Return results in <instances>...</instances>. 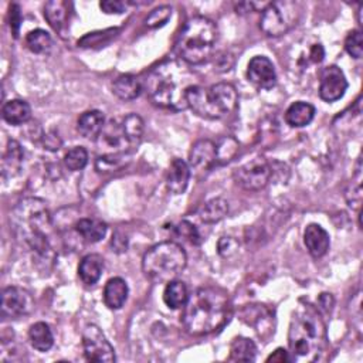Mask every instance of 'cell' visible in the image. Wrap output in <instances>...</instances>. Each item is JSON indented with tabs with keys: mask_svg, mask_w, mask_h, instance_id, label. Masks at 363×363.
<instances>
[{
	"mask_svg": "<svg viewBox=\"0 0 363 363\" xmlns=\"http://www.w3.org/2000/svg\"><path fill=\"white\" fill-rule=\"evenodd\" d=\"M190 175H192V171L185 161L173 159L166 176L168 190L172 192L173 195L185 193L190 180Z\"/></svg>",
	"mask_w": 363,
	"mask_h": 363,
	"instance_id": "obj_17",
	"label": "cell"
},
{
	"mask_svg": "<svg viewBox=\"0 0 363 363\" xmlns=\"http://www.w3.org/2000/svg\"><path fill=\"white\" fill-rule=\"evenodd\" d=\"M188 107L202 118L221 120L233 114L238 104V94L234 86L219 83L209 88L192 86L186 94Z\"/></svg>",
	"mask_w": 363,
	"mask_h": 363,
	"instance_id": "obj_6",
	"label": "cell"
},
{
	"mask_svg": "<svg viewBox=\"0 0 363 363\" xmlns=\"http://www.w3.org/2000/svg\"><path fill=\"white\" fill-rule=\"evenodd\" d=\"M285 360H289V355H288V350H285V349H282V347H278V349L267 359V362H280V363H282V362H285Z\"/></svg>",
	"mask_w": 363,
	"mask_h": 363,
	"instance_id": "obj_43",
	"label": "cell"
},
{
	"mask_svg": "<svg viewBox=\"0 0 363 363\" xmlns=\"http://www.w3.org/2000/svg\"><path fill=\"white\" fill-rule=\"evenodd\" d=\"M315 117V108L309 103L296 101L285 111V121L292 128H302L312 122Z\"/></svg>",
	"mask_w": 363,
	"mask_h": 363,
	"instance_id": "obj_22",
	"label": "cell"
},
{
	"mask_svg": "<svg viewBox=\"0 0 363 363\" xmlns=\"http://www.w3.org/2000/svg\"><path fill=\"white\" fill-rule=\"evenodd\" d=\"M45 146L50 151H59L60 146H62V142H60L59 137L49 134V135L45 137Z\"/></svg>",
	"mask_w": 363,
	"mask_h": 363,
	"instance_id": "obj_42",
	"label": "cell"
},
{
	"mask_svg": "<svg viewBox=\"0 0 363 363\" xmlns=\"http://www.w3.org/2000/svg\"><path fill=\"white\" fill-rule=\"evenodd\" d=\"M328 346L326 323L311 304H299L291 316L288 329L289 362L309 363L321 357Z\"/></svg>",
	"mask_w": 363,
	"mask_h": 363,
	"instance_id": "obj_2",
	"label": "cell"
},
{
	"mask_svg": "<svg viewBox=\"0 0 363 363\" xmlns=\"http://www.w3.org/2000/svg\"><path fill=\"white\" fill-rule=\"evenodd\" d=\"M26 46L35 54H47L52 50L53 39L46 30L36 29L26 36Z\"/></svg>",
	"mask_w": 363,
	"mask_h": 363,
	"instance_id": "obj_31",
	"label": "cell"
},
{
	"mask_svg": "<svg viewBox=\"0 0 363 363\" xmlns=\"http://www.w3.org/2000/svg\"><path fill=\"white\" fill-rule=\"evenodd\" d=\"M217 248L221 257L230 258L238 251V241L234 240L233 237H221L217 244Z\"/></svg>",
	"mask_w": 363,
	"mask_h": 363,
	"instance_id": "obj_37",
	"label": "cell"
},
{
	"mask_svg": "<svg viewBox=\"0 0 363 363\" xmlns=\"http://www.w3.org/2000/svg\"><path fill=\"white\" fill-rule=\"evenodd\" d=\"M144 84L138 77L131 74L120 76L113 84V93L122 101H132L141 96Z\"/></svg>",
	"mask_w": 363,
	"mask_h": 363,
	"instance_id": "obj_21",
	"label": "cell"
},
{
	"mask_svg": "<svg viewBox=\"0 0 363 363\" xmlns=\"http://www.w3.org/2000/svg\"><path fill=\"white\" fill-rule=\"evenodd\" d=\"M233 63H234L233 56L224 53V54H221V56L217 59V64H216V66H217V69H219L220 71H229V70L233 67Z\"/></svg>",
	"mask_w": 363,
	"mask_h": 363,
	"instance_id": "obj_41",
	"label": "cell"
},
{
	"mask_svg": "<svg viewBox=\"0 0 363 363\" xmlns=\"http://www.w3.org/2000/svg\"><path fill=\"white\" fill-rule=\"evenodd\" d=\"M248 80L263 90H271L277 84V73L272 62L264 56H255L247 67Z\"/></svg>",
	"mask_w": 363,
	"mask_h": 363,
	"instance_id": "obj_14",
	"label": "cell"
},
{
	"mask_svg": "<svg viewBox=\"0 0 363 363\" xmlns=\"http://www.w3.org/2000/svg\"><path fill=\"white\" fill-rule=\"evenodd\" d=\"M257 356V346L250 338H234L230 345V362H254Z\"/></svg>",
	"mask_w": 363,
	"mask_h": 363,
	"instance_id": "obj_26",
	"label": "cell"
},
{
	"mask_svg": "<svg viewBox=\"0 0 363 363\" xmlns=\"http://www.w3.org/2000/svg\"><path fill=\"white\" fill-rule=\"evenodd\" d=\"M345 50L353 59H360L363 54V39L359 30H352L345 40Z\"/></svg>",
	"mask_w": 363,
	"mask_h": 363,
	"instance_id": "obj_34",
	"label": "cell"
},
{
	"mask_svg": "<svg viewBox=\"0 0 363 363\" xmlns=\"http://www.w3.org/2000/svg\"><path fill=\"white\" fill-rule=\"evenodd\" d=\"M128 284L121 277L111 278L104 288V302L110 309H121L128 299Z\"/></svg>",
	"mask_w": 363,
	"mask_h": 363,
	"instance_id": "obj_19",
	"label": "cell"
},
{
	"mask_svg": "<svg viewBox=\"0 0 363 363\" xmlns=\"http://www.w3.org/2000/svg\"><path fill=\"white\" fill-rule=\"evenodd\" d=\"M272 176V169L264 158H254L253 161L241 165L233 173L238 186L246 190L257 192L264 189Z\"/></svg>",
	"mask_w": 363,
	"mask_h": 363,
	"instance_id": "obj_8",
	"label": "cell"
},
{
	"mask_svg": "<svg viewBox=\"0 0 363 363\" xmlns=\"http://www.w3.org/2000/svg\"><path fill=\"white\" fill-rule=\"evenodd\" d=\"M2 315L8 318H21L35 309V299L23 288L8 287L2 292Z\"/></svg>",
	"mask_w": 363,
	"mask_h": 363,
	"instance_id": "obj_11",
	"label": "cell"
},
{
	"mask_svg": "<svg viewBox=\"0 0 363 363\" xmlns=\"http://www.w3.org/2000/svg\"><path fill=\"white\" fill-rule=\"evenodd\" d=\"M29 340L32 346L39 352H47L54 345L53 332L46 322H38L32 325L29 330Z\"/></svg>",
	"mask_w": 363,
	"mask_h": 363,
	"instance_id": "obj_28",
	"label": "cell"
},
{
	"mask_svg": "<svg viewBox=\"0 0 363 363\" xmlns=\"http://www.w3.org/2000/svg\"><path fill=\"white\" fill-rule=\"evenodd\" d=\"M229 214V203L223 197H214L203 204L199 217L206 224L219 223Z\"/></svg>",
	"mask_w": 363,
	"mask_h": 363,
	"instance_id": "obj_27",
	"label": "cell"
},
{
	"mask_svg": "<svg viewBox=\"0 0 363 363\" xmlns=\"http://www.w3.org/2000/svg\"><path fill=\"white\" fill-rule=\"evenodd\" d=\"M83 347L88 362L113 363L115 362V350L104 332L97 325H87L83 330Z\"/></svg>",
	"mask_w": 363,
	"mask_h": 363,
	"instance_id": "obj_9",
	"label": "cell"
},
{
	"mask_svg": "<svg viewBox=\"0 0 363 363\" xmlns=\"http://www.w3.org/2000/svg\"><path fill=\"white\" fill-rule=\"evenodd\" d=\"M100 8L107 15H121L127 11V4L120 0H104L100 4Z\"/></svg>",
	"mask_w": 363,
	"mask_h": 363,
	"instance_id": "obj_38",
	"label": "cell"
},
{
	"mask_svg": "<svg viewBox=\"0 0 363 363\" xmlns=\"http://www.w3.org/2000/svg\"><path fill=\"white\" fill-rule=\"evenodd\" d=\"M254 8L253 4H238V6H236V11L237 13H247V12H251Z\"/></svg>",
	"mask_w": 363,
	"mask_h": 363,
	"instance_id": "obj_44",
	"label": "cell"
},
{
	"mask_svg": "<svg viewBox=\"0 0 363 363\" xmlns=\"http://www.w3.org/2000/svg\"><path fill=\"white\" fill-rule=\"evenodd\" d=\"M188 298H189V291L183 281L173 280L166 284L163 291V301L168 308L171 309L183 308L185 304L188 302Z\"/></svg>",
	"mask_w": 363,
	"mask_h": 363,
	"instance_id": "obj_25",
	"label": "cell"
},
{
	"mask_svg": "<svg viewBox=\"0 0 363 363\" xmlns=\"http://www.w3.org/2000/svg\"><path fill=\"white\" fill-rule=\"evenodd\" d=\"M186 264V251L175 241H163L151 247L142 258L144 274L155 284H168L176 280Z\"/></svg>",
	"mask_w": 363,
	"mask_h": 363,
	"instance_id": "obj_7",
	"label": "cell"
},
{
	"mask_svg": "<svg viewBox=\"0 0 363 363\" xmlns=\"http://www.w3.org/2000/svg\"><path fill=\"white\" fill-rule=\"evenodd\" d=\"M11 29H12V35L15 36V39L19 38V32H21V26H22V12H21V6L13 4L11 6Z\"/></svg>",
	"mask_w": 363,
	"mask_h": 363,
	"instance_id": "obj_39",
	"label": "cell"
},
{
	"mask_svg": "<svg viewBox=\"0 0 363 363\" xmlns=\"http://www.w3.org/2000/svg\"><path fill=\"white\" fill-rule=\"evenodd\" d=\"M11 224L16 237L33 251L38 261L43 264L54 261L56 253L50 241L53 224L43 200L29 197L19 202L11 214Z\"/></svg>",
	"mask_w": 363,
	"mask_h": 363,
	"instance_id": "obj_1",
	"label": "cell"
},
{
	"mask_svg": "<svg viewBox=\"0 0 363 363\" xmlns=\"http://www.w3.org/2000/svg\"><path fill=\"white\" fill-rule=\"evenodd\" d=\"M347 90V81L343 71L330 66L322 71L321 84H319V97L326 103H335L345 96Z\"/></svg>",
	"mask_w": 363,
	"mask_h": 363,
	"instance_id": "obj_13",
	"label": "cell"
},
{
	"mask_svg": "<svg viewBox=\"0 0 363 363\" xmlns=\"http://www.w3.org/2000/svg\"><path fill=\"white\" fill-rule=\"evenodd\" d=\"M23 162H25V151L22 145L15 139H9L4 159H2L4 179H12L18 176L22 171Z\"/></svg>",
	"mask_w": 363,
	"mask_h": 363,
	"instance_id": "obj_16",
	"label": "cell"
},
{
	"mask_svg": "<svg viewBox=\"0 0 363 363\" xmlns=\"http://www.w3.org/2000/svg\"><path fill=\"white\" fill-rule=\"evenodd\" d=\"M4 120L15 127L23 125L32 118V108L23 100H12L4 105Z\"/></svg>",
	"mask_w": 363,
	"mask_h": 363,
	"instance_id": "obj_23",
	"label": "cell"
},
{
	"mask_svg": "<svg viewBox=\"0 0 363 363\" xmlns=\"http://www.w3.org/2000/svg\"><path fill=\"white\" fill-rule=\"evenodd\" d=\"M175 231L179 237L185 238L186 241L192 243V244H199L200 243V234L196 229L195 224L183 220L182 223H179L176 227H175Z\"/></svg>",
	"mask_w": 363,
	"mask_h": 363,
	"instance_id": "obj_36",
	"label": "cell"
},
{
	"mask_svg": "<svg viewBox=\"0 0 363 363\" xmlns=\"http://www.w3.org/2000/svg\"><path fill=\"white\" fill-rule=\"evenodd\" d=\"M192 86L190 71L178 62H166L154 69L144 84L154 105L176 113L189 108L186 94Z\"/></svg>",
	"mask_w": 363,
	"mask_h": 363,
	"instance_id": "obj_4",
	"label": "cell"
},
{
	"mask_svg": "<svg viewBox=\"0 0 363 363\" xmlns=\"http://www.w3.org/2000/svg\"><path fill=\"white\" fill-rule=\"evenodd\" d=\"M88 163V152L83 146H76L70 149L64 156V165L69 171L79 172L83 171Z\"/></svg>",
	"mask_w": 363,
	"mask_h": 363,
	"instance_id": "obj_33",
	"label": "cell"
},
{
	"mask_svg": "<svg viewBox=\"0 0 363 363\" xmlns=\"http://www.w3.org/2000/svg\"><path fill=\"white\" fill-rule=\"evenodd\" d=\"M45 18L56 32H62L69 19L67 4L62 2V0H52V2H47L45 6Z\"/></svg>",
	"mask_w": 363,
	"mask_h": 363,
	"instance_id": "obj_29",
	"label": "cell"
},
{
	"mask_svg": "<svg viewBox=\"0 0 363 363\" xmlns=\"http://www.w3.org/2000/svg\"><path fill=\"white\" fill-rule=\"evenodd\" d=\"M219 29L214 22L207 18H192L182 29L178 42V56L190 66L206 63L216 47Z\"/></svg>",
	"mask_w": 363,
	"mask_h": 363,
	"instance_id": "obj_5",
	"label": "cell"
},
{
	"mask_svg": "<svg viewBox=\"0 0 363 363\" xmlns=\"http://www.w3.org/2000/svg\"><path fill=\"white\" fill-rule=\"evenodd\" d=\"M107 224L98 219H81L76 224L79 236L87 243H98L107 234Z\"/></svg>",
	"mask_w": 363,
	"mask_h": 363,
	"instance_id": "obj_24",
	"label": "cell"
},
{
	"mask_svg": "<svg viewBox=\"0 0 363 363\" xmlns=\"http://www.w3.org/2000/svg\"><path fill=\"white\" fill-rule=\"evenodd\" d=\"M121 124H122L124 132H125L131 146L132 148L138 146L139 142L142 141L144 131H145L144 120L139 115H137V114H129V115H127V117H124L121 120Z\"/></svg>",
	"mask_w": 363,
	"mask_h": 363,
	"instance_id": "obj_30",
	"label": "cell"
},
{
	"mask_svg": "<svg viewBox=\"0 0 363 363\" xmlns=\"http://www.w3.org/2000/svg\"><path fill=\"white\" fill-rule=\"evenodd\" d=\"M105 127V117L101 111L84 113L77 121V131L86 139H97Z\"/></svg>",
	"mask_w": 363,
	"mask_h": 363,
	"instance_id": "obj_18",
	"label": "cell"
},
{
	"mask_svg": "<svg viewBox=\"0 0 363 363\" xmlns=\"http://www.w3.org/2000/svg\"><path fill=\"white\" fill-rule=\"evenodd\" d=\"M104 271V258L100 254L86 255L79 265V275L86 285H94L100 281Z\"/></svg>",
	"mask_w": 363,
	"mask_h": 363,
	"instance_id": "obj_20",
	"label": "cell"
},
{
	"mask_svg": "<svg viewBox=\"0 0 363 363\" xmlns=\"http://www.w3.org/2000/svg\"><path fill=\"white\" fill-rule=\"evenodd\" d=\"M304 243L306 246V250L313 258L323 257L330 246V238L328 231L321 227L319 224L311 223L306 226L304 231Z\"/></svg>",
	"mask_w": 363,
	"mask_h": 363,
	"instance_id": "obj_15",
	"label": "cell"
},
{
	"mask_svg": "<svg viewBox=\"0 0 363 363\" xmlns=\"http://www.w3.org/2000/svg\"><path fill=\"white\" fill-rule=\"evenodd\" d=\"M323 57H325V50H323L322 45H313V46L309 49V57H308V59H309L312 63L319 64V63H322Z\"/></svg>",
	"mask_w": 363,
	"mask_h": 363,
	"instance_id": "obj_40",
	"label": "cell"
},
{
	"mask_svg": "<svg viewBox=\"0 0 363 363\" xmlns=\"http://www.w3.org/2000/svg\"><path fill=\"white\" fill-rule=\"evenodd\" d=\"M289 4H270L261 13L260 29L270 38L285 35L294 25V12H287Z\"/></svg>",
	"mask_w": 363,
	"mask_h": 363,
	"instance_id": "obj_10",
	"label": "cell"
},
{
	"mask_svg": "<svg viewBox=\"0 0 363 363\" xmlns=\"http://www.w3.org/2000/svg\"><path fill=\"white\" fill-rule=\"evenodd\" d=\"M171 16H172V9L169 6H161L151 12V15L146 18L145 23L148 28L156 29V28L166 25L168 21L171 19Z\"/></svg>",
	"mask_w": 363,
	"mask_h": 363,
	"instance_id": "obj_35",
	"label": "cell"
},
{
	"mask_svg": "<svg viewBox=\"0 0 363 363\" xmlns=\"http://www.w3.org/2000/svg\"><path fill=\"white\" fill-rule=\"evenodd\" d=\"M230 309V299L224 289L203 287L189 295L183 306L182 322L193 336L210 335L226 325Z\"/></svg>",
	"mask_w": 363,
	"mask_h": 363,
	"instance_id": "obj_3",
	"label": "cell"
},
{
	"mask_svg": "<svg viewBox=\"0 0 363 363\" xmlns=\"http://www.w3.org/2000/svg\"><path fill=\"white\" fill-rule=\"evenodd\" d=\"M189 168L196 175L202 176L210 172L217 165L216 144L210 139L197 141L189 154Z\"/></svg>",
	"mask_w": 363,
	"mask_h": 363,
	"instance_id": "obj_12",
	"label": "cell"
},
{
	"mask_svg": "<svg viewBox=\"0 0 363 363\" xmlns=\"http://www.w3.org/2000/svg\"><path fill=\"white\" fill-rule=\"evenodd\" d=\"M216 149H217V165H226L236 158V155L238 154L240 145L234 138L223 137L216 144Z\"/></svg>",
	"mask_w": 363,
	"mask_h": 363,
	"instance_id": "obj_32",
	"label": "cell"
}]
</instances>
